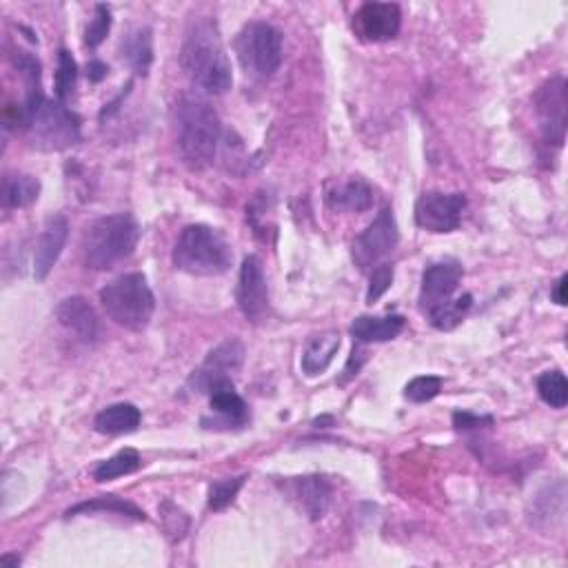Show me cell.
Segmentation results:
<instances>
[{
	"mask_svg": "<svg viewBox=\"0 0 568 568\" xmlns=\"http://www.w3.org/2000/svg\"><path fill=\"white\" fill-rule=\"evenodd\" d=\"M180 65L187 78L207 94L220 96L231 89V63L218 34V27L211 18H194L187 27L185 43H182Z\"/></svg>",
	"mask_w": 568,
	"mask_h": 568,
	"instance_id": "1",
	"label": "cell"
},
{
	"mask_svg": "<svg viewBox=\"0 0 568 568\" xmlns=\"http://www.w3.org/2000/svg\"><path fill=\"white\" fill-rule=\"evenodd\" d=\"M222 125L207 100L187 96L176 107V138L182 160L191 169L209 167L218 154Z\"/></svg>",
	"mask_w": 568,
	"mask_h": 568,
	"instance_id": "2",
	"label": "cell"
},
{
	"mask_svg": "<svg viewBox=\"0 0 568 568\" xmlns=\"http://www.w3.org/2000/svg\"><path fill=\"white\" fill-rule=\"evenodd\" d=\"M138 222L131 213H114L91 225L83 238V260L89 269L107 271L134 253L138 245Z\"/></svg>",
	"mask_w": 568,
	"mask_h": 568,
	"instance_id": "3",
	"label": "cell"
},
{
	"mask_svg": "<svg viewBox=\"0 0 568 568\" xmlns=\"http://www.w3.org/2000/svg\"><path fill=\"white\" fill-rule=\"evenodd\" d=\"M233 262L231 245L220 231L207 225H189L180 231L174 247V265L191 276H220Z\"/></svg>",
	"mask_w": 568,
	"mask_h": 568,
	"instance_id": "4",
	"label": "cell"
},
{
	"mask_svg": "<svg viewBox=\"0 0 568 568\" xmlns=\"http://www.w3.org/2000/svg\"><path fill=\"white\" fill-rule=\"evenodd\" d=\"M107 316L129 331H142L154 318L156 298L142 273H125L100 291Z\"/></svg>",
	"mask_w": 568,
	"mask_h": 568,
	"instance_id": "5",
	"label": "cell"
},
{
	"mask_svg": "<svg viewBox=\"0 0 568 568\" xmlns=\"http://www.w3.org/2000/svg\"><path fill=\"white\" fill-rule=\"evenodd\" d=\"M238 63L253 78H271L282 65V34L262 20H251L236 36Z\"/></svg>",
	"mask_w": 568,
	"mask_h": 568,
	"instance_id": "6",
	"label": "cell"
},
{
	"mask_svg": "<svg viewBox=\"0 0 568 568\" xmlns=\"http://www.w3.org/2000/svg\"><path fill=\"white\" fill-rule=\"evenodd\" d=\"M27 131L36 149L63 151L80 142V118L60 100H43Z\"/></svg>",
	"mask_w": 568,
	"mask_h": 568,
	"instance_id": "7",
	"label": "cell"
},
{
	"mask_svg": "<svg viewBox=\"0 0 568 568\" xmlns=\"http://www.w3.org/2000/svg\"><path fill=\"white\" fill-rule=\"evenodd\" d=\"M537 125L546 145L562 147L566 140V109H568V89L564 76H553L535 91L533 96Z\"/></svg>",
	"mask_w": 568,
	"mask_h": 568,
	"instance_id": "8",
	"label": "cell"
},
{
	"mask_svg": "<svg viewBox=\"0 0 568 568\" xmlns=\"http://www.w3.org/2000/svg\"><path fill=\"white\" fill-rule=\"evenodd\" d=\"M400 231L393 209H382L371 225L353 240V260L360 269H373L398 247Z\"/></svg>",
	"mask_w": 568,
	"mask_h": 568,
	"instance_id": "9",
	"label": "cell"
},
{
	"mask_svg": "<svg viewBox=\"0 0 568 568\" xmlns=\"http://www.w3.org/2000/svg\"><path fill=\"white\" fill-rule=\"evenodd\" d=\"M464 207V194L426 191L415 202V225L431 233H451L460 227Z\"/></svg>",
	"mask_w": 568,
	"mask_h": 568,
	"instance_id": "10",
	"label": "cell"
},
{
	"mask_svg": "<svg viewBox=\"0 0 568 568\" xmlns=\"http://www.w3.org/2000/svg\"><path fill=\"white\" fill-rule=\"evenodd\" d=\"M238 307L249 322L260 324L269 316V287L265 278V269L258 256L245 258L240 267L238 291H236Z\"/></svg>",
	"mask_w": 568,
	"mask_h": 568,
	"instance_id": "11",
	"label": "cell"
},
{
	"mask_svg": "<svg viewBox=\"0 0 568 568\" xmlns=\"http://www.w3.org/2000/svg\"><path fill=\"white\" fill-rule=\"evenodd\" d=\"M242 362H245V347H242V342L236 338L225 340L216 349L209 351L207 360L189 378V387L198 393H209L213 384L231 380V373L240 371Z\"/></svg>",
	"mask_w": 568,
	"mask_h": 568,
	"instance_id": "12",
	"label": "cell"
},
{
	"mask_svg": "<svg viewBox=\"0 0 568 568\" xmlns=\"http://www.w3.org/2000/svg\"><path fill=\"white\" fill-rule=\"evenodd\" d=\"M402 12L395 3H364L353 16V29L367 43L393 40L400 32Z\"/></svg>",
	"mask_w": 568,
	"mask_h": 568,
	"instance_id": "13",
	"label": "cell"
},
{
	"mask_svg": "<svg viewBox=\"0 0 568 568\" xmlns=\"http://www.w3.org/2000/svg\"><path fill=\"white\" fill-rule=\"evenodd\" d=\"M462 273L464 271L458 260H442L426 267L420 289V309L429 313L440 304L453 300V293L460 287Z\"/></svg>",
	"mask_w": 568,
	"mask_h": 568,
	"instance_id": "14",
	"label": "cell"
},
{
	"mask_svg": "<svg viewBox=\"0 0 568 568\" xmlns=\"http://www.w3.org/2000/svg\"><path fill=\"white\" fill-rule=\"evenodd\" d=\"M289 500L296 502L311 520H320L329 511L333 489L327 478L320 475H304V478H289L282 484Z\"/></svg>",
	"mask_w": 568,
	"mask_h": 568,
	"instance_id": "15",
	"label": "cell"
},
{
	"mask_svg": "<svg viewBox=\"0 0 568 568\" xmlns=\"http://www.w3.org/2000/svg\"><path fill=\"white\" fill-rule=\"evenodd\" d=\"M69 238V222L65 216H52L47 222L43 231H40L36 251H34V278L36 282H43L52 269L56 267V262L63 253Z\"/></svg>",
	"mask_w": 568,
	"mask_h": 568,
	"instance_id": "16",
	"label": "cell"
},
{
	"mask_svg": "<svg viewBox=\"0 0 568 568\" xmlns=\"http://www.w3.org/2000/svg\"><path fill=\"white\" fill-rule=\"evenodd\" d=\"M56 318L65 329L76 333L83 342H96L100 338L98 313L85 298L74 296L60 302L56 309Z\"/></svg>",
	"mask_w": 568,
	"mask_h": 568,
	"instance_id": "17",
	"label": "cell"
},
{
	"mask_svg": "<svg viewBox=\"0 0 568 568\" xmlns=\"http://www.w3.org/2000/svg\"><path fill=\"white\" fill-rule=\"evenodd\" d=\"M120 52L138 76H147L154 63V38L149 27H131L120 40Z\"/></svg>",
	"mask_w": 568,
	"mask_h": 568,
	"instance_id": "18",
	"label": "cell"
},
{
	"mask_svg": "<svg viewBox=\"0 0 568 568\" xmlns=\"http://www.w3.org/2000/svg\"><path fill=\"white\" fill-rule=\"evenodd\" d=\"M211 409L216 411L222 420L233 426H245L249 422L247 402L240 398L231 380H222L209 389Z\"/></svg>",
	"mask_w": 568,
	"mask_h": 568,
	"instance_id": "19",
	"label": "cell"
},
{
	"mask_svg": "<svg viewBox=\"0 0 568 568\" xmlns=\"http://www.w3.org/2000/svg\"><path fill=\"white\" fill-rule=\"evenodd\" d=\"M404 329L402 316H360L351 324V336L360 344L389 342L398 338Z\"/></svg>",
	"mask_w": 568,
	"mask_h": 568,
	"instance_id": "20",
	"label": "cell"
},
{
	"mask_svg": "<svg viewBox=\"0 0 568 568\" xmlns=\"http://www.w3.org/2000/svg\"><path fill=\"white\" fill-rule=\"evenodd\" d=\"M340 349V333L324 331L313 336L307 342V349L302 353V371L307 375H320L329 369V364L336 358Z\"/></svg>",
	"mask_w": 568,
	"mask_h": 568,
	"instance_id": "21",
	"label": "cell"
},
{
	"mask_svg": "<svg viewBox=\"0 0 568 568\" xmlns=\"http://www.w3.org/2000/svg\"><path fill=\"white\" fill-rule=\"evenodd\" d=\"M140 409L134 407L129 402H118L111 404V407L103 409L94 420V426L98 433L103 435H125V433H134L140 426Z\"/></svg>",
	"mask_w": 568,
	"mask_h": 568,
	"instance_id": "22",
	"label": "cell"
},
{
	"mask_svg": "<svg viewBox=\"0 0 568 568\" xmlns=\"http://www.w3.org/2000/svg\"><path fill=\"white\" fill-rule=\"evenodd\" d=\"M327 202L336 211H355L362 213L373 207V189L367 180L351 178L344 185L329 191Z\"/></svg>",
	"mask_w": 568,
	"mask_h": 568,
	"instance_id": "23",
	"label": "cell"
},
{
	"mask_svg": "<svg viewBox=\"0 0 568 568\" xmlns=\"http://www.w3.org/2000/svg\"><path fill=\"white\" fill-rule=\"evenodd\" d=\"M40 182L27 174H5L3 178V205L7 209H23L38 200Z\"/></svg>",
	"mask_w": 568,
	"mask_h": 568,
	"instance_id": "24",
	"label": "cell"
},
{
	"mask_svg": "<svg viewBox=\"0 0 568 568\" xmlns=\"http://www.w3.org/2000/svg\"><path fill=\"white\" fill-rule=\"evenodd\" d=\"M471 304H473V296L471 293H464V296L458 300H449V302L440 304V307H435L433 311L426 313V318H429V322L435 329L451 331L464 320V316L471 309Z\"/></svg>",
	"mask_w": 568,
	"mask_h": 568,
	"instance_id": "25",
	"label": "cell"
},
{
	"mask_svg": "<svg viewBox=\"0 0 568 568\" xmlns=\"http://www.w3.org/2000/svg\"><path fill=\"white\" fill-rule=\"evenodd\" d=\"M94 511L127 515V517H134V520H147L145 511H140L136 504L120 500V497H116V495H103V497H96V500H91V502L78 504V506H74V509L67 511V517H74L78 513H94Z\"/></svg>",
	"mask_w": 568,
	"mask_h": 568,
	"instance_id": "26",
	"label": "cell"
},
{
	"mask_svg": "<svg viewBox=\"0 0 568 568\" xmlns=\"http://www.w3.org/2000/svg\"><path fill=\"white\" fill-rule=\"evenodd\" d=\"M140 466H142L140 453L134 451V449H125V451L116 453L114 458L100 462L96 466V471H94V480L96 482H109V480L123 478V475L136 473Z\"/></svg>",
	"mask_w": 568,
	"mask_h": 568,
	"instance_id": "27",
	"label": "cell"
},
{
	"mask_svg": "<svg viewBox=\"0 0 568 568\" xmlns=\"http://www.w3.org/2000/svg\"><path fill=\"white\" fill-rule=\"evenodd\" d=\"M537 393L553 409H564L568 404V382L562 371H544L537 378Z\"/></svg>",
	"mask_w": 568,
	"mask_h": 568,
	"instance_id": "28",
	"label": "cell"
},
{
	"mask_svg": "<svg viewBox=\"0 0 568 568\" xmlns=\"http://www.w3.org/2000/svg\"><path fill=\"white\" fill-rule=\"evenodd\" d=\"M78 80V65L74 56H71L67 49H60L58 52V71H56V96L60 103H67L76 89Z\"/></svg>",
	"mask_w": 568,
	"mask_h": 568,
	"instance_id": "29",
	"label": "cell"
},
{
	"mask_svg": "<svg viewBox=\"0 0 568 568\" xmlns=\"http://www.w3.org/2000/svg\"><path fill=\"white\" fill-rule=\"evenodd\" d=\"M160 520H162V529H165V535L169 537L171 544L180 542L189 531L187 513L178 509V506L174 502H169V500L162 502V506H160Z\"/></svg>",
	"mask_w": 568,
	"mask_h": 568,
	"instance_id": "30",
	"label": "cell"
},
{
	"mask_svg": "<svg viewBox=\"0 0 568 568\" xmlns=\"http://www.w3.org/2000/svg\"><path fill=\"white\" fill-rule=\"evenodd\" d=\"M247 475H240V478H225L218 480L209 486V509L211 511H225L229 504H233L236 495L240 493L242 486H245Z\"/></svg>",
	"mask_w": 568,
	"mask_h": 568,
	"instance_id": "31",
	"label": "cell"
},
{
	"mask_svg": "<svg viewBox=\"0 0 568 568\" xmlns=\"http://www.w3.org/2000/svg\"><path fill=\"white\" fill-rule=\"evenodd\" d=\"M440 391H442V380L438 378V375H420V378H413L407 384L404 395H407V400L422 404V402L433 400Z\"/></svg>",
	"mask_w": 568,
	"mask_h": 568,
	"instance_id": "32",
	"label": "cell"
},
{
	"mask_svg": "<svg viewBox=\"0 0 568 568\" xmlns=\"http://www.w3.org/2000/svg\"><path fill=\"white\" fill-rule=\"evenodd\" d=\"M111 29V12L107 5H96V12L94 18H91V23L85 32V45L89 49H96L103 40L107 38Z\"/></svg>",
	"mask_w": 568,
	"mask_h": 568,
	"instance_id": "33",
	"label": "cell"
},
{
	"mask_svg": "<svg viewBox=\"0 0 568 568\" xmlns=\"http://www.w3.org/2000/svg\"><path fill=\"white\" fill-rule=\"evenodd\" d=\"M393 284V265L389 262H382V265L373 267L371 278H369V291H367V302L373 304L378 302L384 293L391 289Z\"/></svg>",
	"mask_w": 568,
	"mask_h": 568,
	"instance_id": "34",
	"label": "cell"
},
{
	"mask_svg": "<svg viewBox=\"0 0 568 568\" xmlns=\"http://www.w3.org/2000/svg\"><path fill=\"white\" fill-rule=\"evenodd\" d=\"M453 426L458 431H480L486 426H493L491 415H475L469 411H458L453 413Z\"/></svg>",
	"mask_w": 568,
	"mask_h": 568,
	"instance_id": "35",
	"label": "cell"
},
{
	"mask_svg": "<svg viewBox=\"0 0 568 568\" xmlns=\"http://www.w3.org/2000/svg\"><path fill=\"white\" fill-rule=\"evenodd\" d=\"M107 71H109V67L105 63H100V60H91L89 67H87V76H89L91 83H100V80L107 76Z\"/></svg>",
	"mask_w": 568,
	"mask_h": 568,
	"instance_id": "36",
	"label": "cell"
},
{
	"mask_svg": "<svg viewBox=\"0 0 568 568\" xmlns=\"http://www.w3.org/2000/svg\"><path fill=\"white\" fill-rule=\"evenodd\" d=\"M566 282H568V276H562L560 280L555 282V287L551 291L553 302L560 304V307H566Z\"/></svg>",
	"mask_w": 568,
	"mask_h": 568,
	"instance_id": "37",
	"label": "cell"
},
{
	"mask_svg": "<svg viewBox=\"0 0 568 568\" xmlns=\"http://www.w3.org/2000/svg\"><path fill=\"white\" fill-rule=\"evenodd\" d=\"M0 562H3L5 566H18L20 557L18 555H3V557H0Z\"/></svg>",
	"mask_w": 568,
	"mask_h": 568,
	"instance_id": "38",
	"label": "cell"
}]
</instances>
